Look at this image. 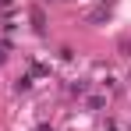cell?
<instances>
[{
  "instance_id": "1",
  "label": "cell",
  "mask_w": 131,
  "mask_h": 131,
  "mask_svg": "<svg viewBox=\"0 0 131 131\" xmlns=\"http://www.w3.org/2000/svg\"><path fill=\"white\" fill-rule=\"evenodd\" d=\"M110 18V11H106V4H103V7H96V11H89V21L92 25H99V21H106Z\"/></svg>"
},
{
  "instance_id": "3",
  "label": "cell",
  "mask_w": 131,
  "mask_h": 131,
  "mask_svg": "<svg viewBox=\"0 0 131 131\" xmlns=\"http://www.w3.org/2000/svg\"><path fill=\"white\" fill-rule=\"evenodd\" d=\"M36 131H53V128H50V124H39V128H36Z\"/></svg>"
},
{
  "instance_id": "2",
  "label": "cell",
  "mask_w": 131,
  "mask_h": 131,
  "mask_svg": "<svg viewBox=\"0 0 131 131\" xmlns=\"http://www.w3.org/2000/svg\"><path fill=\"white\" fill-rule=\"evenodd\" d=\"M32 25H36V32H43V28H46V14L39 11V7H32Z\"/></svg>"
}]
</instances>
